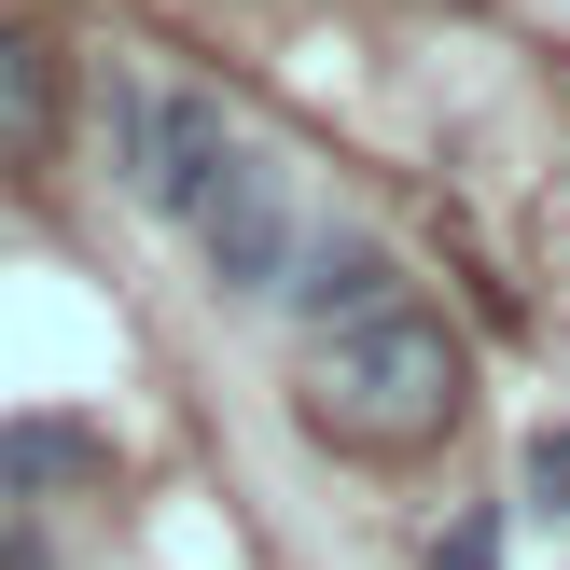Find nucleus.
I'll use <instances>...</instances> for the list:
<instances>
[{
  "mask_svg": "<svg viewBox=\"0 0 570 570\" xmlns=\"http://www.w3.org/2000/svg\"><path fill=\"white\" fill-rule=\"evenodd\" d=\"M460 404H473V362H460V334L417 293L348 306V321H321V348H306V432L348 445V460H432V445L460 432Z\"/></svg>",
  "mask_w": 570,
  "mask_h": 570,
  "instance_id": "obj_1",
  "label": "nucleus"
},
{
  "mask_svg": "<svg viewBox=\"0 0 570 570\" xmlns=\"http://www.w3.org/2000/svg\"><path fill=\"white\" fill-rule=\"evenodd\" d=\"M111 154H126V195H139V209L181 223L195 195H209V167L237 154V111H223L209 83H111Z\"/></svg>",
  "mask_w": 570,
  "mask_h": 570,
  "instance_id": "obj_2",
  "label": "nucleus"
},
{
  "mask_svg": "<svg viewBox=\"0 0 570 570\" xmlns=\"http://www.w3.org/2000/svg\"><path fill=\"white\" fill-rule=\"evenodd\" d=\"M181 223H195V250H209V278H223V293H278V265H293V181H278V154H265V139H237Z\"/></svg>",
  "mask_w": 570,
  "mask_h": 570,
  "instance_id": "obj_3",
  "label": "nucleus"
},
{
  "mask_svg": "<svg viewBox=\"0 0 570 570\" xmlns=\"http://www.w3.org/2000/svg\"><path fill=\"white\" fill-rule=\"evenodd\" d=\"M56 126H70V42H56L42 14H0V167H42Z\"/></svg>",
  "mask_w": 570,
  "mask_h": 570,
  "instance_id": "obj_4",
  "label": "nucleus"
},
{
  "mask_svg": "<svg viewBox=\"0 0 570 570\" xmlns=\"http://www.w3.org/2000/svg\"><path fill=\"white\" fill-rule=\"evenodd\" d=\"M376 293H390V250H376V237H334L321 265L293 278V306H306V321H348V306H376Z\"/></svg>",
  "mask_w": 570,
  "mask_h": 570,
  "instance_id": "obj_5",
  "label": "nucleus"
},
{
  "mask_svg": "<svg viewBox=\"0 0 570 570\" xmlns=\"http://www.w3.org/2000/svg\"><path fill=\"white\" fill-rule=\"evenodd\" d=\"M56 473H83V432H70V417H28V432H0V488H56Z\"/></svg>",
  "mask_w": 570,
  "mask_h": 570,
  "instance_id": "obj_6",
  "label": "nucleus"
},
{
  "mask_svg": "<svg viewBox=\"0 0 570 570\" xmlns=\"http://www.w3.org/2000/svg\"><path fill=\"white\" fill-rule=\"evenodd\" d=\"M529 515H570V417L529 432Z\"/></svg>",
  "mask_w": 570,
  "mask_h": 570,
  "instance_id": "obj_7",
  "label": "nucleus"
},
{
  "mask_svg": "<svg viewBox=\"0 0 570 570\" xmlns=\"http://www.w3.org/2000/svg\"><path fill=\"white\" fill-rule=\"evenodd\" d=\"M432 570H501V501H473V515L432 543Z\"/></svg>",
  "mask_w": 570,
  "mask_h": 570,
  "instance_id": "obj_8",
  "label": "nucleus"
},
{
  "mask_svg": "<svg viewBox=\"0 0 570 570\" xmlns=\"http://www.w3.org/2000/svg\"><path fill=\"white\" fill-rule=\"evenodd\" d=\"M0 570H56V557H42V543H28V529H0Z\"/></svg>",
  "mask_w": 570,
  "mask_h": 570,
  "instance_id": "obj_9",
  "label": "nucleus"
},
{
  "mask_svg": "<svg viewBox=\"0 0 570 570\" xmlns=\"http://www.w3.org/2000/svg\"><path fill=\"white\" fill-rule=\"evenodd\" d=\"M0 501H14V488H0ZM0 529H14V515H0Z\"/></svg>",
  "mask_w": 570,
  "mask_h": 570,
  "instance_id": "obj_10",
  "label": "nucleus"
}]
</instances>
